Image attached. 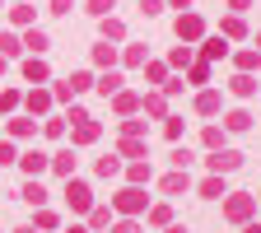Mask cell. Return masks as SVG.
<instances>
[{"mask_svg": "<svg viewBox=\"0 0 261 233\" xmlns=\"http://www.w3.org/2000/svg\"><path fill=\"white\" fill-rule=\"evenodd\" d=\"M112 210H121L126 219H136L140 210H149V196H145L140 187H121V191L112 196Z\"/></svg>", "mask_w": 261, "mask_h": 233, "instance_id": "6da1fadb", "label": "cell"}, {"mask_svg": "<svg viewBox=\"0 0 261 233\" xmlns=\"http://www.w3.org/2000/svg\"><path fill=\"white\" fill-rule=\"evenodd\" d=\"M243 159H247V154H238V149H210L205 168H210L215 177H224V173H238V168H243Z\"/></svg>", "mask_w": 261, "mask_h": 233, "instance_id": "7a4b0ae2", "label": "cell"}, {"mask_svg": "<svg viewBox=\"0 0 261 233\" xmlns=\"http://www.w3.org/2000/svg\"><path fill=\"white\" fill-rule=\"evenodd\" d=\"M224 215L233 219V224H247V219L256 215V196H247V191H233V196L224 201Z\"/></svg>", "mask_w": 261, "mask_h": 233, "instance_id": "3957f363", "label": "cell"}, {"mask_svg": "<svg viewBox=\"0 0 261 233\" xmlns=\"http://www.w3.org/2000/svg\"><path fill=\"white\" fill-rule=\"evenodd\" d=\"M65 201H70V210H89V205H93V191H89V182H80V177H65Z\"/></svg>", "mask_w": 261, "mask_h": 233, "instance_id": "277c9868", "label": "cell"}, {"mask_svg": "<svg viewBox=\"0 0 261 233\" xmlns=\"http://www.w3.org/2000/svg\"><path fill=\"white\" fill-rule=\"evenodd\" d=\"M177 38H182V42L205 38V19H201V14H191V10H187V14H177Z\"/></svg>", "mask_w": 261, "mask_h": 233, "instance_id": "5b68a950", "label": "cell"}, {"mask_svg": "<svg viewBox=\"0 0 261 233\" xmlns=\"http://www.w3.org/2000/svg\"><path fill=\"white\" fill-rule=\"evenodd\" d=\"M47 163H51V154H42V149H28V154H19V168H23L28 177L47 173Z\"/></svg>", "mask_w": 261, "mask_h": 233, "instance_id": "8992f818", "label": "cell"}, {"mask_svg": "<svg viewBox=\"0 0 261 233\" xmlns=\"http://www.w3.org/2000/svg\"><path fill=\"white\" fill-rule=\"evenodd\" d=\"M23 108H28V112H38V117H42V112H51V89H38V84H33V89H28V98H23Z\"/></svg>", "mask_w": 261, "mask_h": 233, "instance_id": "52a82bcc", "label": "cell"}, {"mask_svg": "<svg viewBox=\"0 0 261 233\" xmlns=\"http://www.w3.org/2000/svg\"><path fill=\"white\" fill-rule=\"evenodd\" d=\"M117 154H121V159H130V163H136V159H149V149H145V140H140V136H121Z\"/></svg>", "mask_w": 261, "mask_h": 233, "instance_id": "ba28073f", "label": "cell"}, {"mask_svg": "<svg viewBox=\"0 0 261 233\" xmlns=\"http://www.w3.org/2000/svg\"><path fill=\"white\" fill-rule=\"evenodd\" d=\"M47 168L56 173V177H75V149H61V154H51V163Z\"/></svg>", "mask_w": 261, "mask_h": 233, "instance_id": "9c48e42d", "label": "cell"}, {"mask_svg": "<svg viewBox=\"0 0 261 233\" xmlns=\"http://www.w3.org/2000/svg\"><path fill=\"white\" fill-rule=\"evenodd\" d=\"M224 56H228V38H219V33H215V38L201 42V61H224Z\"/></svg>", "mask_w": 261, "mask_h": 233, "instance_id": "30bf717a", "label": "cell"}, {"mask_svg": "<svg viewBox=\"0 0 261 233\" xmlns=\"http://www.w3.org/2000/svg\"><path fill=\"white\" fill-rule=\"evenodd\" d=\"M224 131H233V136H243V131H252V112L247 108H233L224 117Z\"/></svg>", "mask_w": 261, "mask_h": 233, "instance_id": "8fae6325", "label": "cell"}, {"mask_svg": "<svg viewBox=\"0 0 261 233\" xmlns=\"http://www.w3.org/2000/svg\"><path fill=\"white\" fill-rule=\"evenodd\" d=\"M23 80H28V84H47V61H42V56H28V61H23Z\"/></svg>", "mask_w": 261, "mask_h": 233, "instance_id": "7c38bea8", "label": "cell"}, {"mask_svg": "<svg viewBox=\"0 0 261 233\" xmlns=\"http://www.w3.org/2000/svg\"><path fill=\"white\" fill-rule=\"evenodd\" d=\"M219 103H224V98H219L215 89H201V93H196V112H201V117H215Z\"/></svg>", "mask_w": 261, "mask_h": 233, "instance_id": "4fadbf2b", "label": "cell"}, {"mask_svg": "<svg viewBox=\"0 0 261 233\" xmlns=\"http://www.w3.org/2000/svg\"><path fill=\"white\" fill-rule=\"evenodd\" d=\"M159 187H163V196H182V191H187V187H191V177H187V173H177V168H173V173H168V177H163V182H159Z\"/></svg>", "mask_w": 261, "mask_h": 233, "instance_id": "5bb4252c", "label": "cell"}, {"mask_svg": "<svg viewBox=\"0 0 261 233\" xmlns=\"http://www.w3.org/2000/svg\"><path fill=\"white\" fill-rule=\"evenodd\" d=\"M23 47H28L33 56H42V51L51 47V38H47V33H42V28H28V33H23Z\"/></svg>", "mask_w": 261, "mask_h": 233, "instance_id": "9a60e30c", "label": "cell"}, {"mask_svg": "<svg viewBox=\"0 0 261 233\" xmlns=\"http://www.w3.org/2000/svg\"><path fill=\"white\" fill-rule=\"evenodd\" d=\"M19 196H23V201H28V205H47V187H42V182H38V177H28V182H23V191H19Z\"/></svg>", "mask_w": 261, "mask_h": 233, "instance_id": "2e32d148", "label": "cell"}, {"mask_svg": "<svg viewBox=\"0 0 261 233\" xmlns=\"http://www.w3.org/2000/svg\"><path fill=\"white\" fill-rule=\"evenodd\" d=\"M126 177H130V187H145V182L154 177V168H149V159H136V163H130V168H126Z\"/></svg>", "mask_w": 261, "mask_h": 233, "instance_id": "e0dca14e", "label": "cell"}, {"mask_svg": "<svg viewBox=\"0 0 261 233\" xmlns=\"http://www.w3.org/2000/svg\"><path fill=\"white\" fill-rule=\"evenodd\" d=\"M112 108H117L121 117H130V112H140V93H112Z\"/></svg>", "mask_w": 261, "mask_h": 233, "instance_id": "ac0fdd59", "label": "cell"}, {"mask_svg": "<svg viewBox=\"0 0 261 233\" xmlns=\"http://www.w3.org/2000/svg\"><path fill=\"white\" fill-rule=\"evenodd\" d=\"M10 136H14V140H28V136H38L33 117H10Z\"/></svg>", "mask_w": 261, "mask_h": 233, "instance_id": "d6986e66", "label": "cell"}, {"mask_svg": "<svg viewBox=\"0 0 261 233\" xmlns=\"http://www.w3.org/2000/svg\"><path fill=\"white\" fill-rule=\"evenodd\" d=\"M121 38H126V23H121L117 14H108V19H103V42H121Z\"/></svg>", "mask_w": 261, "mask_h": 233, "instance_id": "ffe728a7", "label": "cell"}, {"mask_svg": "<svg viewBox=\"0 0 261 233\" xmlns=\"http://www.w3.org/2000/svg\"><path fill=\"white\" fill-rule=\"evenodd\" d=\"M98 140V121L89 117V121H75V145H93Z\"/></svg>", "mask_w": 261, "mask_h": 233, "instance_id": "44dd1931", "label": "cell"}, {"mask_svg": "<svg viewBox=\"0 0 261 233\" xmlns=\"http://www.w3.org/2000/svg\"><path fill=\"white\" fill-rule=\"evenodd\" d=\"M196 191H201L205 201H219V196H228V191H224V177H215V173H210V177H205L201 187H196Z\"/></svg>", "mask_w": 261, "mask_h": 233, "instance_id": "7402d4cb", "label": "cell"}, {"mask_svg": "<svg viewBox=\"0 0 261 233\" xmlns=\"http://www.w3.org/2000/svg\"><path fill=\"white\" fill-rule=\"evenodd\" d=\"M93 173H98V177H117V173H121V159H117V154H103V159L93 163Z\"/></svg>", "mask_w": 261, "mask_h": 233, "instance_id": "603a6c76", "label": "cell"}, {"mask_svg": "<svg viewBox=\"0 0 261 233\" xmlns=\"http://www.w3.org/2000/svg\"><path fill=\"white\" fill-rule=\"evenodd\" d=\"M140 112L163 117V112H168V98H163V93H145V98H140Z\"/></svg>", "mask_w": 261, "mask_h": 233, "instance_id": "cb8c5ba5", "label": "cell"}, {"mask_svg": "<svg viewBox=\"0 0 261 233\" xmlns=\"http://www.w3.org/2000/svg\"><path fill=\"white\" fill-rule=\"evenodd\" d=\"M233 61H238V75H252L256 65H261V51H252V47H247V51H238Z\"/></svg>", "mask_w": 261, "mask_h": 233, "instance_id": "d4e9b609", "label": "cell"}, {"mask_svg": "<svg viewBox=\"0 0 261 233\" xmlns=\"http://www.w3.org/2000/svg\"><path fill=\"white\" fill-rule=\"evenodd\" d=\"M168 159H173V168H177V173H187L191 163H196V154H191L187 145H173V154H168Z\"/></svg>", "mask_w": 261, "mask_h": 233, "instance_id": "484cf974", "label": "cell"}, {"mask_svg": "<svg viewBox=\"0 0 261 233\" xmlns=\"http://www.w3.org/2000/svg\"><path fill=\"white\" fill-rule=\"evenodd\" d=\"M121 84H126V80H121L117 70H108V75H103V80H98L93 89H98V93H103V98H108V93H121Z\"/></svg>", "mask_w": 261, "mask_h": 233, "instance_id": "4316f807", "label": "cell"}, {"mask_svg": "<svg viewBox=\"0 0 261 233\" xmlns=\"http://www.w3.org/2000/svg\"><path fill=\"white\" fill-rule=\"evenodd\" d=\"M243 33H247V23H243L238 14H228V19L219 23V38H243Z\"/></svg>", "mask_w": 261, "mask_h": 233, "instance_id": "83f0119b", "label": "cell"}, {"mask_svg": "<svg viewBox=\"0 0 261 233\" xmlns=\"http://www.w3.org/2000/svg\"><path fill=\"white\" fill-rule=\"evenodd\" d=\"M228 89H233V98H252V93H256V80H252V75H233V84H228Z\"/></svg>", "mask_w": 261, "mask_h": 233, "instance_id": "f1b7e54d", "label": "cell"}, {"mask_svg": "<svg viewBox=\"0 0 261 233\" xmlns=\"http://www.w3.org/2000/svg\"><path fill=\"white\" fill-rule=\"evenodd\" d=\"M84 10H89L93 19H108V14L117 10V0H84Z\"/></svg>", "mask_w": 261, "mask_h": 233, "instance_id": "f546056e", "label": "cell"}, {"mask_svg": "<svg viewBox=\"0 0 261 233\" xmlns=\"http://www.w3.org/2000/svg\"><path fill=\"white\" fill-rule=\"evenodd\" d=\"M89 84H93V75H89V70H75L70 80H65V89H70V98H75V93H84Z\"/></svg>", "mask_w": 261, "mask_h": 233, "instance_id": "4dcf8cb0", "label": "cell"}, {"mask_svg": "<svg viewBox=\"0 0 261 233\" xmlns=\"http://www.w3.org/2000/svg\"><path fill=\"white\" fill-rule=\"evenodd\" d=\"M112 61H117V47L112 42H98L93 47V65H112Z\"/></svg>", "mask_w": 261, "mask_h": 233, "instance_id": "1f68e13d", "label": "cell"}, {"mask_svg": "<svg viewBox=\"0 0 261 233\" xmlns=\"http://www.w3.org/2000/svg\"><path fill=\"white\" fill-rule=\"evenodd\" d=\"M117 56H121L126 65H145V42H130V47H126V51H117Z\"/></svg>", "mask_w": 261, "mask_h": 233, "instance_id": "d6a6232c", "label": "cell"}, {"mask_svg": "<svg viewBox=\"0 0 261 233\" xmlns=\"http://www.w3.org/2000/svg\"><path fill=\"white\" fill-rule=\"evenodd\" d=\"M201 140H205V149H224V126H205Z\"/></svg>", "mask_w": 261, "mask_h": 233, "instance_id": "836d02e7", "label": "cell"}, {"mask_svg": "<svg viewBox=\"0 0 261 233\" xmlns=\"http://www.w3.org/2000/svg\"><path fill=\"white\" fill-rule=\"evenodd\" d=\"M108 224H112V210H108V205L89 210V228H108Z\"/></svg>", "mask_w": 261, "mask_h": 233, "instance_id": "e575fe53", "label": "cell"}, {"mask_svg": "<svg viewBox=\"0 0 261 233\" xmlns=\"http://www.w3.org/2000/svg\"><path fill=\"white\" fill-rule=\"evenodd\" d=\"M191 84H210V61H191Z\"/></svg>", "mask_w": 261, "mask_h": 233, "instance_id": "d590c367", "label": "cell"}, {"mask_svg": "<svg viewBox=\"0 0 261 233\" xmlns=\"http://www.w3.org/2000/svg\"><path fill=\"white\" fill-rule=\"evenodd\" d=\"M0 56H19V38H14V33H0Z\"/></svg>", "mask_w": 261, "mask_h": 233, "instance_id": "8d00e7d4", "label": "cell"}, {"mask_svg": "<svg viewBox=\"0 0 261 233\" xmlns=\"http://www.w3.org/2000/svg\"><path fill=\"white\" fill-rule=\"evenodd\" d=\"M149 224L168 228V224H173V210H168V205H154V210H149Z\"/></svg>", "mask_w": 261, "mask_h": 233, "instance_id": "74e56055", "label": "cell"}, {"mask_svg": "<svg viewBox=\"0 0 261 233\" xmlns=\"http://www.w3.org/2000/svg\"><path fill=\"white\" fill-rule=\"evenodd\" d=\"M42 131H47L51 140H61V136H65V117H47V121H42Z\"/></svg>", "mask_w": 261, "mask_h": 233, "instance_id": "f35d334b", "label": "cell"}, {"mask_svg": "<svg viewBox=\"0 0 261 233\" xmlns=\"http://www.w3.org/2000/svg\"><path fill=\"white\" fill-rule=\"evenodd\" d=\"M56 224H61L56 210H38V219H33V228H56Z\"/></svg>", "mask_w": 261, "mask_h": 233, "instance_id": "ab89813d", "label": "cell"}, {"mask_svg": "<svg viewBox=\"0 0 261 233\" xmlns=\"http://www.w3.org/2000/svg\"><path fill=\"white\" fill-rule=\"evenodd\" d=\"M196 56H191V47H173V56H168V65H177V70H182V65H191Z\"/></svg>", "mask_w": 261, "mask_h": 233, "instance_id": "60d3db41", "label": "cell"}, {"mask_svg": "<svg viewBox=\"0 0 261 233\" xmlns=\"http://www.w3.org/2000/svg\"><path fill=\"white\" fill-rule=\"evenodd\" d=\"M10 19H14L19 28H28V23H33V5H14V10H10Z\"/></svg>", "mask_w": 261, "mask_h": 233, "instance_id": "b9f144b4", "label": "cell"}, {"mask_svg": "<svg viewBox=\"0 0 261 233\" xmlns=\"http://www.w3.org/2000/svg\"><path fill=\"white\" fill-rule=\"evenodd\" d=\"M19 103H23V98H19V93H14V89H5V93H0V112H14V108H19Z\"/></svg>", "mask_w": 261, "mask_h": 233, "instance_id": "7bdbcfd3", "label": "cell"}, {"mask_svg": "<svg viewBox=\"0 0 261 233\" xmlns=\"http://www.w3.org/2000/svg\"><path fill=\"white\" fill-rule=\"evenodd\" d=\"M163 121H168V126H163V131H168V140H182V117H163Z\"/></svg>", "mask_w": 261, "mask_h": 233, "instance_id": "ee69618b", "label": "cell"}, {"mask_svg": "<svg viewBox=\"0 0 261 233\" xmlns=\"http://www.w3.org/2000/svg\"><path fill=\"white\" fill-rule=\"evenodd\" d=\"M0 163H19V149L10 140H0Z\"/></svg>", "mask_w": 261, "mask_h": 233, "instance_id": "f6af8a7d", "label": "cell"}, {"mask_svg": "<svg viewBox=\"0 0 261 233\" xmlns=\"http://www.w3.org/2000/svg\"><path fill=\"white\" fill-rule=\"evenodd\" d=\"M145 75H149V84H159V89H163V80H168V70H163V65H149Z\"/></svg>", "mask_w": 261, "mask_h": 233, "instance_id": "bcb514c9", "label": "cell"}, {"mask_svg": "<svg viewBox=\"0 0 261 233\" xmlns=\"http://www.w3.org/2000/svg\"><path fill=\"white\" fill-rule=\"evenodd\" d=\"M121 136H145V121H121Z\"/></svg>", "mask_w": 261, "mask_h": 233, "instance_id": "7dc6e473", "label": "cell"}, {"mask_svg": "<svg viewBox=\"0 0 261 233\" xmlns=\"http://www.w3.org/2000/svg\"><path fill=\"white\" fill-rule=\"evenodd\" d=\"M112 233H140V224L136 219H121V224H112Z\"/></svg>", "mask_w": 261, "mask_h": 233, "instance_id": "c3c4849f", "label": "cell"}, {"mask_svg": "<svg viewBox=\"0 0 261 233\" xmlns=\"http://www.w3.org/2000/svg\"><path fill=\"white\" fill-rule=\"evenodd\" d=\"M75 10V0H51V14H70Z\"/></svg>", "mask_w": 261, "mask_h": 233, "instance_id": "681fc988", "label": "cell"}, {"mask_svg": "<svg viewBox=\"0 0 261 233\" xmlns=\"http://www.w3.org/2000/svg\"><path fill=\"white\" fill-rule=\"evenodd\" d=\"M163 10V0H140V14H159Z\"/></svg>", "mask_w": 261, "mask_h": 233, "instance_id": "f907efd6", "label": "cell"}, {"mask_svg": "<svg viewBox=\"0 0 261 233\" xmlns=\"http://www.w3.org/2000/svg\"><path fill=\"white\" fill-rule=\"evenodd\" d=\"M228 10H233V14H243V10H252V0H228Z\"/></svg>", "mask_w": 261, "mask_h": 233, "instance_id": "816d5d0a", "label": "cell"}, {"mask_svg": "<svg viewBox=\"0 0 261 233\" xmlns=\"http://www.w3.org/2000/svg\"><path fill=\"white\" fill-rule=\"evenodd\" d=\"M243 233H261V224H256V219H247V224H243Z\"/></svg>", "mask_w": 261, "mask_h": 233, "instance_id": "f5cc1de1", "label": "cell"}, {"mask_svg": "<svg viewBox=\"0 0 261 233\" xmlns=\"http://www.w3.org/2000/svg\"><path fill=\"white\" fill-rule=\"evenodd\" d=\"M168 5H173V10H191V0H168Z\"/></svg>", "mask_w": 261, "mask_h": 233, "instance_id": "db71d44e", "label": "cell"}, {"mask_svg": "<svg viewBox=\"0 0 261 233\" xmlns=\"http://www.w3.org/2000/svg\"><path fill=\"white\" fill-rule=\"evenodd\" d=\"M163 233H187V224H168V228H163Z\"/></svg>", "mask_w": 261, "mask_h": 233, "instance_id": "11a10c76", "label": "cell"}, {"mask_svg": "<svg viewBox=\"0 0 261 233\" xmlns=\"http://www.w3.org/2000/svg\"><path fill=\"white\" fill-rule=\"evenodd\" d=\"M65 233H89V228H84V224H70V228H65Z\"/></svg>", "mask_w": 261, "mask_h": 233, "instance_id": "9f6ffc18", "label": "cell"}, {"mask_svg": "<svg viewBox=\"0 0 261 233\" xmlns=\"http://www.w3.org/2000/svg\"><path fill=\"white\" fill-rule=\"evenodd\" d=\"M14 233H38V228H33V224H28V228H14Z\"/></svg>", "mask_w": 261, "mask_h": 233, "instance_id": "6f0895ef", "label": "cell"}, {"mask_svg": "<svg viewBox=\"0 0 261 233\" xmlns=\"http://www.w3.org/2000/svg\"><path fill=\"white\" fill-rule=\"evenodd\" d=\"M256 51H261V33H256Z\"/></svg>", "mask_w": 261, "mask_h": 233, "instance_id": "680465c9", "label": "cell"}, {"mask_svg": "<svg viewBox=\"0 0 261 233\" xmlns=\"http://www.w3.org/2000/svg\"><path fill=\"white\" fill-rule=\"evenodd\" d=\"M0 70H5V56H0Z\"/></svg>", "mask_w": 261, "mask_h": 233, "instance_id": "91938a15", "label": "cell"}, {"mask_svg": "<svg viewBox=\"0 0 261 233\" xmlns=\"http://www.w3.org/2000/svg\"><path fill=\"white\" fill-rule=\"evenodd\" d=\"M256 205H261V196H256Z\"/></svg>", "mask_w": 261, "mask_h": 233, "instance_id": "94428289", "label": "cell"}, {"mask_svg": "<svg viewBox=\"0 0 261 233\" xmlns=\"http://www.w3.org/2000/svg\"><path fill=\"white\" fill-rule=\"evenodd\" d=\"M0 5H5V0H0Z\"/></svg>", "mask_w": 261, "mask_h": 233, "instance_id": "6125c7cd", "label": "cell"}]
</instances>
